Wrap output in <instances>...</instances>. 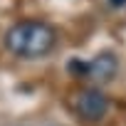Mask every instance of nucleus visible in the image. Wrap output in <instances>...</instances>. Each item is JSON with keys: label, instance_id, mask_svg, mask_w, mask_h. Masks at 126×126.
<instances>
[{"label": "nucleus", "instance_id": "1", "mask_svg": "<svg viewBox=\"0 0 126 126\" xmlns=\"http://www.w3.org/2000/svg\"><path fill=\"white\" fill-rule=\"evenodd\" d=\"M54 42H57L54 27L42 20H22L5 32V47L22 59H40L49 54Z\"/></svg>", "mask_w": 126, "mask_h": 126}, {"label": "nucleus", "instance_id": "2", "mask_svg": "<svg viewBox=\"0 0 126 126\" xmlns=\"http://www.w3.org/2000/svg\"><path fill=\"white\" fill-rule=\"evenodd\" d=\"M74 106H77V114L84 119V121H99V119H104L106 116V111H109V96L101 92V89H82L79 94H77V101H74Z\"/></svg>", "mask_w": 126, "mask_h": 126}, {"label": "nucleus", "instance_id": "3", "mask_svg": "<svg viewBox=\"0 0 126 126\" xmlns=\"http://www.w3.org/2000/svg\"><path fill=\"white\" fill-rule=\"evenodd\" d=\"M116 69H119V59L114 57V52H99L89 62V77L96 79V82H101V84L111 82L114 74H116Z\"/></svg>", "mask_w": 126, "mask_h": 126}, {"label": "nucleus", "instance_id": "4", "mask_svg": "<svg viewBox=\"0 0 126 126\" xmlns=\"http://www.w3.org/2000/svg\"><path fill=\"white\" fill-rule=\"evenodd\" d=\"M67 69H69V74H72V77L87 79V77H89V62H84V59L74 57V59H69V62H67Z\"/></svg>", "mask_w": 126, "mask_h": 126}, {"label": "nucleus", "instance_id": "5", "mask_svg": "<svg viewBox=\"0 0 126 126\" xmlns=\"http://www.w3.org/2000/svg\"><path fill=\"white\" fill-rule=\"evenodd\" d=\"M106 3H109L111 8H124V5H126V0H106Z\"/></svg>", "mask_w": 126, "mask_h": 126}]
</instances>
